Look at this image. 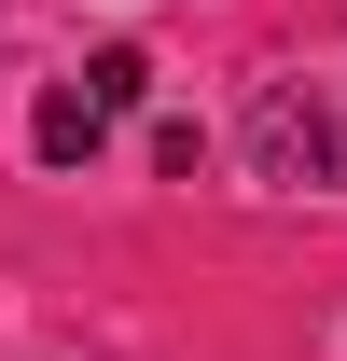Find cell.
<instances>
[{"label": "cell", "mask_w": 347, "mask_h": 361, "mask_svg": "<svg viewBox=\"0 0 347 361\" xmlns=\"http://www.w3.org/2000/svg\"><path fill=\"white\" fill-rule=\"evenodd\" d=\"M111 111H126V97L97 84V70H84V84H56V97H42V126H28V139H42V167H84V153H97V126H111Z\"/></svg>", "instance_id": "cell-1"}]
</instances>
